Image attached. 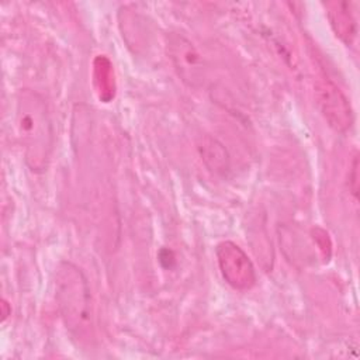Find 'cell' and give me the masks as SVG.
<instances>
[{
    "mask_svg": "<svg viewBox=\"0 0 360 360\" xmlns=\"http://www.w3.org/2000/svg\"><path fill=\"white\" fill-rule=\"evenodd\" d=\"M217 260L225 281L236 290H249L256 283V271L249 256L233 242L217 245Z\"/></svg>",
    "mask_w": 360,
    "mask_h": 360,
    "instance_id": "obj_4",
    "label": "cell"
},
{
    "mask_svg": "<svg viewBox=\"0 0 360 360\" xmlns=\"http://www.w3.org/2000/svg\"><path fill=\"white\" fill-rule=\"evenodd\" d=\"M15 131L27 166L32 172H44L53 149V131L48 105L37 91L21 89L17 93Z\"/></svg>",
    "mask_w": 360,
    "mask_h": 360,
    "instance_id": "obj_1",
    "label": "cell"
},
{
    "mask_svg": "<svg viewBox=\"0 0 360 360\" xmlns=\"http://www.w3.org/2000/svg\"><path fill=\"white\" fill-rule=\"evenodd\" d=\"M200 152L202 160L210 167V170L224 174L229 169V156L222 143L211 136H205L200 145Z\"/></svg>",
    "mask_w": 360,
    "mask_h": 360,
    "instance_id": "obj_7",
    "label": "cell"
},
{
    "mask_svg": "<svg viewBox=\"0 0 360 360\" xmlns=\"http://www.w3.org/2000/svg\"><path fill=\"white\" fill-rule=\"evenodd\" d=\"M325 7L335 34L345 44H352L357 32V24L352 11V4L347 1H329L325 4Z\"/></svg>",
    "mask_w": 360,
    "mask_h": 360,
    "instance_id": "obj_6",
    "label": "cell"
},
{
    "mask_svg": "<svg viewBox=\"0 0 360 360\" xmlns=\"http://www.w3.org/2000/svg\"><path fill=\"white\" fill-rule=\"evenodd\" d=\"M349 179H350V190L353 193V195L357 198V194H359V158L357 155L354 156L353 159V165H352V170H350V174H349Z\"/></svg>",
    "mask_w": 360,
    "mask_h": 360,
    "instance_id": "obj_9",
    "label": "cell"
},
{
    "mask_svg": "<svg viewBox=\"0 0 360 360\" xmlns=\"http://www.w3.org/2000/svg\"><path fill=\"white\" fill-rule=\"evenodd\" d=\"M55 300L69 333L80 343L94 338V307L89 283L80 267L60 262L55 271Z\"/></svg>",
    "mask_w": 360,
    "mask_h": 360,
    "instance_id": "obj_2",
    "label": "cell"
},
{
    "mask_svg": "<svg viewBox=\"0 0 360 360\" xmlns=\"http://www.w3.org/2000/svg\"><path fill=\"white\" fill-rule=\"evenodd\" d=\"M94 68H96V82H100V97H105L104 93H108V97L112 96L114 90H111V65L110 62L104 58V56H98L94 62Z\"/></svg>",
    "mask_w": 360,
    "mask_h": 360,
    "instance_id": "obj_8",
    "label": "cell"
},
{
    "mask_svg": "<svg viewBox=\"0 0 360 360\" xmlns=\"http://www.w3.org/2000/svg\"><path fill=\"white\" fill-rule=\"evenodd\" d=\"M167 53L179 76L190 86H197L202 79V60L194 45L180 34L167 37Z\"/></svg>",
    "mask_w": 360,
    "mask_h": 360,
    "instance_id": "obj_5",
    "label": "cell"
},
{
    "mask_svg": "<svg viewBox=\"0 0 360 360\" xmlns=\"http://www.w3.org/2000/svg\"><path fill=\"white\" fill-rule=\"evenodd\" d=\"M316 104L328 124L339 131L346 132L353 124V111L347 97L326 76H319L315 83Z\"/></svg>",
    "mask_w": 360,
    "mask_h": 360,
    "instance_id": "obj_3",
    "label": "cell"
}]
</instances>
